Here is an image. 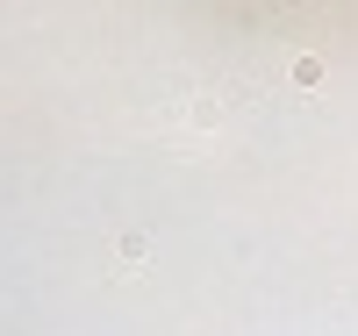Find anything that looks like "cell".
I'll return each mask as SVG.
<instances>
[{"instance_id":"cell-1","label":"cell","mask_w":358,"mask_h":336,"mask_svg":"<svg viewBox=\"0 0 358 336\" xmlns=\"http://www.w3.org/2000/svg\"><path fill=\"white\" fill-rule=\"evenodd\" d=\"M143 251H151V243H143V236H136V229H129V236H122V243H115V258H122V265H143Z\"/></svg>"},{"instance_id":"cell-2","label":"cell","mask_w":358,"mask_h":336,"mask_svg":"<svg viewBox=\"0 0 358 336\" xmlns=\"http://www.w3.org/2000/svg\"><path fill=\"white\" fill-rule=\"evenodd\" d=\"M294 86H322V57H301V65H294Z\"/></svg>"}]
</instances>
